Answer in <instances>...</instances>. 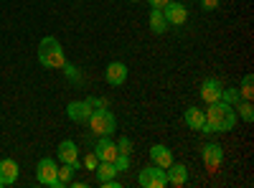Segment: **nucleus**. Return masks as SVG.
<instances>
[{
	"label": "nucleus",
	"instance_id": "nucleus-21",
	"mask_svg": "<svg viewBox=\"0 0 254 188\" xmlns=\"http://www.w3.org/2000/svg\"><path fill=\"white\" fill-rule=\"evenodd\" d=\"M79 168L76 165H69V163H61L59 165V181H61V186H66V183H71V178H74V173H76Z\"/></svg>",
	"mask_w": 254,
	"mask_h": 188
},
{
	"label": "nucleus",
	"instance_id": "nucleus-29",
	"mask_svg": "<svg viewBox=\"0 0 254 188\" xmlns=\"http://www.w3.org/2000/svg\"><path fill=\"white\" fill-rule=\"evenodd\" d=\"M84 163H87V168H89V171H94V168H97V155H89Z\"/></svg>",
	"mask_w": 254,
	"mask_h": 188
},
{
	"label": "nucleus",
	"instance_id": "nucleus-19",
	"mask_svg": "<svg viewBox=\"0 0 254 188\" xmlns=\"http://www.w3.org/2000/svg\"><path fill=\"white\" fill-rule=\"evenodd\" d=\"M234 110H239L237 117H242L244 122H254V107H252V102H249V99H239Z\"/></svg>",
	"mask_w": 254,
	"mask_h": 188
},
{
	"label": "nucleus",
	"instance_id": "nucleus-1",
	"mask_svg": "<svg viewBox=\"0 0 254 188\" xmlns=\"http://www.w3.org/2000/svg\"><path fill=\"white\" fill-rule=\"evenodd\" d=\"M203 115H206V125H203L201 132H231L234 125H237V120H239L234 104H226L224 99L211 102Z\"/></svg>",
	"mask_w": 254,
	"mask_h": 188
},
{
	"label": "nucleus",
	"instance_id": "nucleus-10",
	"mask_svg": "<svg viewBox=\"0 0 254 188\" xmlns=\"http://www.w3.org/2000/svg\"><path fill=\"white\" fill-rule=\"evenodd\" d=\"M104 79H107L110 87H122L127 81V66L122 64V61H112V64L107 66V71H104Z\"/></svg>",
	"mask_w": 254,
	"mask_h": 188
},
{
	"label": "nucleus",
	"instance_id": "nucleus-30",
	"mask_svg": "<svg viewBox=\"0 0 254 188\" xmlns=\"http://www.w3.org/2000/svg\"><path fill=\"white\" fill-rule=\"evenodd\" d=\"M127 3H137V0H127Z\"/></svg>",
	"mask_w": 254,
	"mask_h": 188
},
{
	"label": "nucleus",
	"instance_id": "nucleus-7",
	"mask_svg": "<svg viewBox=\"0 0 254 188\" xmlns=\"http://www.w3.org/2000/svg\"><path fill=\"white\" fill-rule=\"evenodd\" d=\"M165 20H168V26H183L186 20H188V8L183 3H176V0H171L165 8H160Z\"/></svg>",
	"mask_w": 254,
	"mask_h": 188
},
{
	"label": "nucleus",
	"instance_id": "nucleus-3",
	"mask_svg": "<svg viewBox=\"0 0 254 188\" xmlns=\"http://www.w3.org/2000/svg\"><path fill=\"white\" fill-rule=\"evenodd\" d=\"M89 125H92L94 135H115V130H117V117H115L107 107H102V110H94V112H92Z\"/></svg>",
	"mask_w": 254,
	"mask_h": 188
},
{
	"label": "nucleus",
	"instance_id": "nucleus-8",
	"mask_svg": "<svg viewBox=\"0 0 254 188\" xmlns=\"http://www.w3.org/2000/svg\"><path fill=\"white\" fill-rule=\"evenodd\" d=\"M94 155H97V160H110V163H115V158H117V142L112 140V135H99L97 148H94Z\"/></svg>",
	"mask_w": 254,
	"mask_h": 188
},
{
	"label": "nucleus",
	"instance_id": "nucleus-26",
	"mask_svg": "<svg viewBox=\"0 0 254 188\" xmlns=\"http://www.w3.org/2000/svg\"><path fill=\"white\" fill-rule=\"evenodd\" d=\"M87 102H89V107H92V110H102V107H107V102H104L102 97H87Z\"/></svg>",
	"mask_w": 254,
	"mask_h": 188
},
{
	"label": "nucleus",
	"instance_id": "nucleus-18",
	"mask_svg": "<svg viewBox=\"0 0 254 188\" xmlns=\"http://www.w3.org/2000/svg\"><path fill=\"white\" fill-rule=\"evenodd\" d=\"M150 28L155 33H165L168 31V20H165V15H163L160 8H150Z\"/></svg>",
	"mask_w": 254,
	"mask_h": 188
},
{
	"label": "nucleus",
	"instance_id": "nucleus-28",
	"mask_svg": "<svg viewBox=\"0 0 254 188\" xmlns=\"http://www.w3.org/2000/svg\"><path fill=\"white\" fill-rule=\"evenodd\" d=\"M168 3H171V0H147V5H150V8H165Z\"/></svg>",
	"mask_w": 254,
	"mask_h": 188
},
{
	"label": "nucleus",
	"instance_id": "nucleus-20",
	"mask_svg": "<svg viewBox=\"0 0 254 188\" xmlns=\"http://www.w3.org/2000/svg\"><path fill=\"white\" fill-rule=\"evenodd\" d=\"M239 97H242V99H249V102H252V97H254V76H252V74H244V76H242Z\"/></svg>",
	"mask_w": 254,
	"mask_h": 188
},
{
	"label": "nucleus",
	"instance_id": "nucleus-11",
	"mask_svg": "<svg viewBox=\"0 0 254 188\" xmlns=\"http://www.w3.org/2000/svg\"><path fill=\"white\" fill-rule=\"evenodd\" d=\"M221 92H224V87H221V81L219 79H206L203 84H201V97H203V102L206 104H211V102H219L221 99Z\"/></svg>",
	"mask_w": 254,
	"mask_h": 188
},
{
	"label": "nucleus",
	"instance_id": "nucleus-23",
	"mask_svg": "<svg viewBox=\"0 0 254 188\" xmlns=\"http://www.w3.org/2000/svg\"><path fill=\"white\" fill-rule=\"evenodd\" d=\"M221 99H224L226 104H237L242 97H239V89H224V92H221Z\"/></svg>",
	"mask_w": 254,
	"mask_h": 188
},
{
	"label": "nucleus",
	"instance_id": "nucleus-22",
	"mask_svg": "<svg viewBox=\"0 0 254 188\" xmlns=\"http://www.w3.org/2000/svg\"><path fill=\"white\" fill-rule=\"evenodd\" d=\"M117 153L130 155V153H132V140H130V137H120V140H117Z\"/></svg>",
	"mask_w": 254,
	"mask_h": 188
},
{
	"label": "nucleus",
	"instance_id": "nucleus-5",
	"mask_svg": "<svg viewBox=\"0 0 254 188\" xmlns=\"http://www.w3.org/2000/svg\"><path fill=\"white\" fill-rule=\"evenodd\" d=\"M137 186L142 188H165L168 186V176H165V168H160V165H147V168H142L137 173Z\"/></svg>",
	"mask_w": 254,
	"mask_h": 188
},
{
	"label": "nucleus",
	"instance_id": "nucleus-16",
	"mask_svg": "<svg viewBox=\"0 0 254 188\" xmlns=\"http://www.w3.org/2000/svg\"><path fill=\"white\" fill-rule=\"evenodd\" d=\"M183 120H186V125H188L190 130H203V125H206V115L198 107H188L186 115H183Z\"/></svg>",
	"mask_w": 254,
	"mask_h": 188
},
{
	"label": "nucleus",
	"instance_id": "nucleus-2",
	"mask_svg": "<svg viewBox=\"0 0 254 188\" xmlns=\"http://www.w3.org/2000/svg\"><path fill=\"white\" fill-rule=\"evenodd\" d=\"M38 61H41V66H46V69H61L64 64H66L64 49L54 36H46L38 44Z\"/></svg>",
	"mask_w": 254,
	"mask_h": 188
},
{
	"label": "nucleus",
	"instance_id": "nucleus-27",
	"mask_svg": "<svg viewBox=\"0 0 254 188\" xmlns=\"http://www.w3.org/2000/svg\"><path fill=\"white\" fill-rule=\"evenodd\" d=\"M219 3H221V0H201V8L203 10H216Z\"/></svg>",
	"mask_w": 254,
	"mask_h": 188
},
{
	"label": "nucleus",
	"instance_id": "nucleus-17",
	"mask_svg": "<svg viewBox=\"0 0 254 188\" xmlns=\"http://www.w3.org/2000/svg\"><path fill=\"white\" fill-rule=\"evenodd\" d=\"M94 171H97V178H99V181L117 178V173H120V171H117V165H115V163H110V160H99Z\"/></svg>",
	"mask_w": 254,
	"mask_h": 188
},
{
	"label": "nucleus",
	"instance_id": "nucleus-12",
	"mask_svg": "<svg viewBox=\"0 0 254 188\" xmlns=\"http://www.w3.org/2000/svg\"><path fill=\"white\" fill-rule=\"evenodd\" d=\"M18 173H20V168L15 160H10V158L0 160V186H13L18 181Z\"/></svg>",
	"mask_w": 254,
	"mask_h": 188
},
{
	"label": "nucleus",
	"instance_id": "nucleus-25",
	"mask_svg": "<svg viewBox=\"0 0 254 188\" xmlns=\"http://www.w3.org/2000/svg\"><path fill=\"white\" fill-rule=\"evenodd\" d=\"M61 69H64V71H66V76H69L71 81H74V79H76V81L81 79V74H79V69H76V66H71V64H64Z\"/></svg>",
	"mask_w": 254,
	"mask_h": 188
},
{
	"label": "nucleus",
	"instance_id": "nucleus-15",
	"mask_svg": "<svg viewBox=\"0 0 254 188\" xmlns=\"http://www.w3.org/2000/svg\"><path fill=\"white\" fill-rule=\"evenodd\" d=\"M150 160L155 165H160V168H168V165L173 163V153H171V148H165V145H153L150 148Z\"/></svg>",
	"mask_w": 254,
	"mask_h": 188
},
{
	"label": "nucleus",
	"instance_id": "nucleus-24",
	"mask_svg": "<svg viewBox=\"0 0 254 188\" xmlns=\"http://www.w3.org/2000/svg\"><path fill=\"white\" fill-rule=\"evenodd\" d=\"M115 165H117V171H127V168H130V155H122V153H117Z\"/></svg>",
	"mask_w": 254,
	"mask_h": 188
},
{
	"label": "nucleus",
	"instance_id": "nucleus-31",
	"mask_svg": "<svg viewBox=\"0 0 254 188\" xmlns=\"http://www.w3.org/2000/svg\"><path fill=\"white\" fill-rule=\"evenodd\" d=\"M0 188H3V186H0Z\"/></svg>",
	"mask_w": 254,
	"mask_h": 188
},
{
	"label": "nucleus",
	"instance_id": "nucleus-4",
	"mask_svg": "<svg viewBox=\"0 0 254 188\" xmlns=\"http://www.w3.org/2000/svg\"><path fill=\"white\" fill-rule=\"evenodd\" d=\"M36 178H38L41 186H46V188H61V181H59V165H56V160H51V158H41V160H38Z\"/></svg>",
	"mask_w": 254,
	"mask_h": 188
},
{
	"label": "nucleus",
	"instance_id": "nucleus-14",
	"mask_svg": "<svg viewBox=\"0 0 254 188\" xmlns=\"http://www.w3.org/2000/svg\"><path fill=\"white\" fill-rule=\"evenodd\" d=\"M56 155H59L61 163H69V165H76V168H79V150H76V142L64 140V142L59 145Z\"/></svg>",
	"mask_w": 254,
	"mask_h": 188
},
{
	"label": "nucleus",
	"instance_id": "nucleus-6",
	"mask_svg": "<svg viewBox=\"0 0 254 188\" xmlns=\"http://www.w3.org/2000/svg\"><path fill=\"white\" fill-rule=\"evenodd\" d=\"M201 158H203L206 171L216 173V171L221 168V163H224V148H221L219 142H206L203 150H201Z\"/></svg>",
	"mask_w": 254,
	"mask_h": 188
},
{
	"label": "nucleus",
	"instance_id": "nucleus-9",
	"mask_svg": "<svg viewBox=\"0 0 254 188\" xmlns=\"http://www.w3.org/2000/svg\"><path fill=\"white\" fill-rule=\"evenodd\" d=\"M92 107H89V102L87 99H81V102H69V107H66V115L71 122H89L92 117Z\"/></svg>",
	"mask_w": 254,
	"mask_h": 188
},
{
	"label": "nucleus",
	"instance_id": "nucleus-13",
	"mask_svg": "<svg viewBox=\"0 0 254 188\" xmlns=\"http://www.w3.org/2000/svg\"><path fill=\"white\" fill-rule=\"evenodd\" d=\"M165 176H168V183L171 186H186L188 183V168L183 163H176V160L165 168Z\"/></svg>",
	"mask_w": 254,
	"mask_h": 188
}]
</instances>
